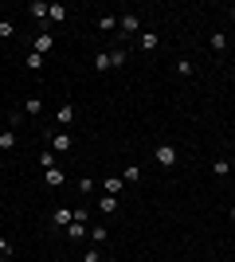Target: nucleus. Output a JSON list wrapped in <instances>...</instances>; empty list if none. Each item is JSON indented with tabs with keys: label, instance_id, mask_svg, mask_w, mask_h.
Instances as JSON below:
<instances>
[{
	"label": "nucleus",
	"instance_id": "obj_21",
	"mask_svg": "<svg viewBox=\"0 0 235 262\" xmlns=\"http://www.w3.org/2000/svg\"><path fill=\"white\" fill-rule=\"evenodd\" d=\"M98 28H102V32H110V28H118V16H98Z\"/></svg>",
	"mask_w": 235,
	"mask_h": 262
},
{
	"label": "nucleus",
	"instance_id": "obj_22",
	"mask_svg": "<svg viewBox=\"0 0 235 262\" xmlns=\"http://www.w3.org/2000/svg\"><path fill=\"white\" fill-rule=\"evenodd\" d=\"M39 110H44V102H39V98H28V102H24V114H39Z\"/></svg>",
	"mask_w": 235,
	"mask_h": 262
},
{
	"label": "nucleus",
	"instance_id": "obj_6",
	"mask_svg": "<svg viewBox=\"0 0 235 262\" xmlns=\"http://www.w3.org/2000/svg\"><path fill=\"white\" fill-rule=\"evenodd\" d=\"M137 47H141V51H157V47H161L157 32H141V35H137Z\"/></svg>",
	"mask_w": 235,
	"mask_h": 262
},
{
	"label": "nucleus",
	"instance_id": "obj_8",
	"mask_svg": "<svg viewBox=\"0 0 235 262\" xmlns=\"http://www.w3.org/2000/svg\"><path fill=\"white\" fill-rule=\"evenodd\" d=\"M47 8H51V4H44V0H32V4H28V16H32V20H47Z\"/></svg>",
	"mask_w": 235,
	"mask_h": 262
},
{
	"label": "nucleus",
	"instance_id": "obj_29",
	"mask_svg": "<svg viewBox=\"0 0 235 262\" xmlns=\"http://www.w3.org/2000/svg\"><path fill=\"white\" fill-rule=\"evenodd\" d=\"M231 223H235V208H231Z\"/></svg>",
	"mask_w": 235,
	"mask_h": 262
},
{
	"label": "nucleus",
	"instance_id": "obj_2",
	"mask_svg": "<svg viewBox=\"0 0 235 262\" xmlns=\"http://www.w3.org/2000/svg\"><path fill=\"white\" fill-rule=\"evenodd\" d=\"M51 47H55V35H51V32H39V35H35V43H32V51L35 55H47Z\"/></svg>",
	"mask_w": 235,
	"mask_h": 262
},
{
	"label": "nucleus",
	"instance_id": "obj_30",
	"mask_svg": "<svg viewBox=\"0 0 235 262\" xmlns=\"http://www.w3.org/2000/svg\"><path fill=\"white\" fill-rule=\"evenodd\" d=\"M110 262H118V258H110Z\"/></svg>",
	"mask_w": 235,
	"mask_h": 262
},
{
	"label": "nucleus",
	"instance_id": "obj_16",
	"mask_svg": "<svg viewBox=\"0 0 235 262\" xmlns=\"http://www.w3.org/2000/svg\"><path fill=\"white\" fill-rule=\"evenodd\" d=\"M106 239H110V231H106V227H90V243H94V247H102Z\"/></svg>",
	"mask_w": 235,
	"mask_h": 262
},
{
	"label": "nucleus",
	"instance_id": "obj_15",
	"mask_svg": "<svg viewBox=\"0 0 235 262\" xmlns=\"http://www.w3.org/2000/svg\"><path fill=\"white\" fill-rule=\"evenodd\" d=\"M122 180H125V184H137V180H141V168H137V164H125Z\"/></svg>",
	"mask_w": 235,
	"mask_h": 262
},
{
	"label": "nucleus",
	"instance_id": "obj_14",
	"mask_svg": "<svg viewBox=\"0 0 235 262\" xmlns=\"http://www.w3.org/2000/svg\"><path fill=\"white\" fill-rule=\"evenodd\" d=\"M125 63H130V51H125V47L110 51V67H125Z\"/></svg>",
	"mask_w": 235,
	"mask_h": 262
},
{
	"label": "nucleus",
	"instance_id": "obj_11",
	"mask_svg": "<svg viewBox=\"0 0 235 262\" xmlns=\"http://www.w3.org/2000/svg\"><path fill=\"white\" fill-rule=\"evenodd\" d=\"M47 20H51V24H63V20H67V8H63V4H51V8H47Z\"/></svg>",
	"mask_w": 235,
	"mask_h": 262
},
{
	"label": "nucleus",
	"instance_id": "obj_13",
	"mask_svg": "<svg viewBox=\"0 0 235 262\" xmlns=\"http://www.w3.org/2000/svg\"><path fill=\"white\" fill-rule=\"evenodd\" d=\"M98 208H102V215H114V211H118V196H102Z\"/></svg>",
	"mask_w": 235,
	"mask_h": 262
},
{
	"label": "nucleus",
	"instance_id": "obj_5",
	"mask_svg": "<svg viewBox=\"0 0 235 262\" xmlns=\"http://www.w3.org/2000/svg\"><path fill=\"white\" fill-rule=\"evenodd\" d=\"M122 176H106V180H102V196H118V192H122Z\"/></svg>",
	"mask_w": 235,
	"mask_h": 262
},
{
	"label": "nucleus",
	"instance_id": "obj_1",
	"mask_svg": "<svg viewBox=\"0 0 235 262\" xmlns=\"http://www.w3.org/2000/svg\"><path fill=\"white\" fill-rule=\"evenodd\" d=\"M157 164H161V168H173V164H177V149H173V145H157Z\"/></svg>",
	"mask_w": 235,
	"mask_h": 262
},
{
	"label": "nucleus",
	"instance_id": "obj_10",
	"mask_svg": "<svg viewBox=\"0 0 235 262\" xmlns=\"http://www.w3.org/2000/svg\"><path fill=\"white\" fill-rule=\"evenodd\" d=\"M71 219H75L71 208H55V227H71Z\"/></svg>",
	"mask_w": 235,
	"mask_h": 262
},
{
	"label": "nucleus",
	"instance_id": "obj_3",
	"mask_svg": "<svg viewBox=\"0 0 235 262\" xmlns=\"http://www.w3.org/2000/svg\"><path fill=\"white\" fill-rule=\"evenodd\" d=\"M122 32L141 35V16H137V12H125V16H122Z\"/></svg>",
	"mask_w": 235,
	"mask_h": 262
},
{
	"label": "nucleus",
	"instance_id": "obj_28",
	"mask_svg": "<svg viewBox=\"0 0 235 262\" xmlns=\"http://www.w3.org/2000/svg\"><path fill=\"white\" fill-rule=\"evenodd\" d=\"M82 262H102V254H98V247H90V251H87V258H82Z\"/></svg>",
	"mask_w": 235,
	"mask_h": 262
},
{
	"label": "nucleus",
	"instance_id": "obj_25",
	"mask_svg": "<svg viewBox=\"0 0 235 262\" xmlns=\"http://www.w3.org/2000/svg\"><path fill=\"white\" fill-rule=\"evenodd\" d=\"M20 121H24V114H20V110H12V114H8V129H16Z\"/></svg>",
	"mask_w": 235,
	"mask_h": 262
},
{
	"label": "nucleus",
	"instance_id": "obj_4",
	"mask_svg": "<svg viewBox=\"0 0 235 262\" xmlns=\"http://www.w3.org/2000/svg\"><path fill=\"white\" fill-rule=\"evenodd\" d=\"M47 137H51V145H55V153H71V133H47Z\"/></svg>",
	"mask_w": 235,
	"mask_h": 262
},
{
	"label": "nucleus",
	"instance_id": "obj_7",
	"mask_svg": "<svg viewBox=\"0 0 235 262\" xmlns=\"http://www.w3.org/2000/svg\"><path fill=\"white\" fill-rule=\"evenodd\" d=\"M44 180H47L51 188H63V184H67V172H63V168H47Z\"/></svg>",
	"mask_w": 235,
	"mask_h": 262
},
{
	"label": "nucleus",
	"instance_id": "obj_12",
	"mask_svg": "<svg viewBox=\"0 0 235 262\" xmlns=\"http://www.w3.org/2000/svg\"><path fill=\"white\" fill-rule=\"evenodd\" d=\"M55 118H59V125H71V121H75V106H59Z\"/></svg>",
	"mask_w": 235,
	"mask_h": 262
},
{
	"label": "nucleus",
	"instance_id": "obj_26",
	"mask_svg": "<svg viewBox=\"0 0 235 262\" xmlns=\"http://www.w3.org/2000/svg\"><path fill=\"white\" fill-rule=\"evenodd\" d=\"M177 75H192V63H188V59H177Z\"/></svg>",
	"mask_w": 235,
	"mask_h": 262
},
{
	"label": "nucleus",
	"instance_id": "obj_24",
	"mask_svg": "<svg viewBox=\"0 0 235 262\" xmlns=\"http://www.w3.org/2000/svg\"><path fill=\"white\" fill-rule=\"evenodd\" d=\"M39 164H44V172H47V168H55V153H39Z\"/></svg>",
	"mask_w": 235,
	"mask_h": 262
},
{
	"label": "nucleus",
	"instance_id": "obj_20",
	"mask_svg": "<svg viewBox=\"0 0 235 262\" xmlns=\"http://www.w3.org/2000/svg\"><path fill=\"white\" fill-rule=\"evenodd\" d=\"M227 47V35L224 32H212V51H224Z\"/></svg>",
	"mask_w": 235,
	"mask_h": 262
},
{
	"label": "nucleus",
	"instance_id": "obj_18",
	"mask_svg": "<svg viewBox=\"0 0 235 262\" xmlns=\"http://www.w3.org/2000/svg\"><path fill=\"white\" fill-rule=\"evenodd\" d=\"M24 63L32 67V71H39V67H44V55H35V51H28V55H24Z\"/></svg>",
	"mask_w": 235,
	"mask_h": 262
},
{
	"label": "nucleus",
	"instance_id": "obj_23",
	"mask_svg": "<svg viewBox=\"0 0 235 262\" xmlns=\"http://www.w3.org/2000/svg\"><path fill=\"white\" fill-rule=\"evenodd\" d=\"M12 32H16V24H12V20H0V39H8Z\"/></svg>",
	"mask_w": 235,
	"mask_h": 262
},
{
	"label": "nucleus",
	"instance_id": "obj_9",
	"mask_svg": "<svg viewBox=\"0 0 235 262\" xmlns=\"http://www.w3.org/2000/svg\"><path fill=\"white\" fill-rule=\"evenodd\" d=\"M16 149V129H4L0 133V153H12Z\"/></svg>",
	"mask_w": 235,
	"mask_h": 262
},
{
	"label": "nucleus",
	"instance_id": "obj_17",
	"mask_svg": "<svg viewBox=\"0 0 235 262\" xmlns=\"http://www.w3.org/2000/svg\"><path fill=\"white\" fill-rule=\"evenodd\" d=\"M212 172H216V176H227V172H231V161H227V157H220V161L212 164Z\"/></svg>",
	"mask_w": 235,
	"mask_h": 262
},
{
	"label": "nucleus",
	"instance_id": "obj_27",
	"mask_svg": "<svg viewBox=\"0 0 235 262\" xmlns=\"http://www.w3.org/2000/svg\"><path fill=\"white\" fill-rule=\"evenodd\" d=\"M8 254H12V243L4 239V235H0V258H8Z\"/></svg>",
	"mask_w": 235,
	"mask_h": 262
},
{
	"label": "nucleus",
	"instance_id": "obj_19",
	"mask_svg": "<svg viewBox=\"0 0 235 262\" xmlns=\"http://www.w3.org/2000/svg\"><path fill=\"white\" fill-rule=\"evenodd\" d=\"M94 71H110V51H98V59H94Z\"/></svg>",
	"mask_w": 235,
	"mask_h": 262
}]
</instances>
